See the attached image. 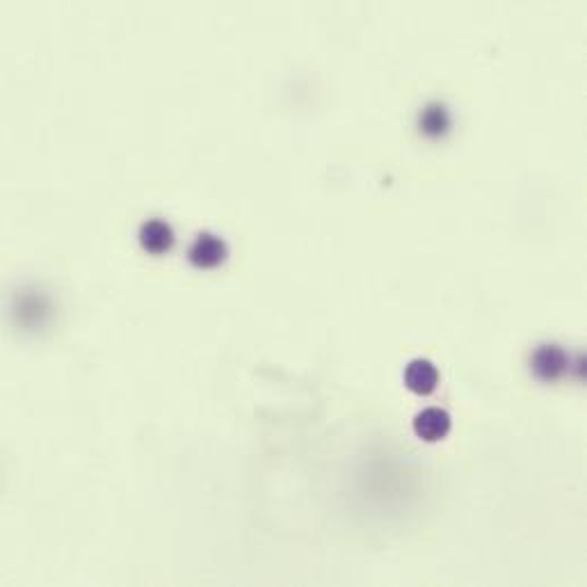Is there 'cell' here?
<instances>
[{
    "mask_svg": "<svg viewBox=\"0 0 587 587\" xmlns=\"http://www.w3.org/2000/svg\"><path fill=\"white\" fill-rule=\"evenodd\" d=\"M572 368V361L569 355L556 343H544L533 352L530 357V371L537 377V380L544 384H553L562 380Z\"/></svg>",
    "mask_w": 587,
    "mask_h": 587,
    "instance_id": "cell-1",
    "label": "cell"
},
{
    "mask_svg": "<svg viewBox=\"0 0 587 587\" xmlns=\"http://www.w3.org/2000/svg\"><path fill=\"white\" fill-rule=\"evenodd\" d=\"M450 414L439 407H428L414 418V432L423 441H441L448 437L450 432Z\"/></svg>",
    "mask_w": 587,
    "mask_h": 587,
    "instance_id": "cell-2",
    "label": "cell"
},
{
    "mask_svg": "<svg viewBox=\"0 0 587 587\" xmlns=\"http://www.w3.org/2000/svg\"><path fill=\"white\" fill-rule=\"evenodd\" d=\"M405 384L409 391L418 393V396H430V393L439 387L437 366L428 359H414L412 364L405 368Z\"/></svg>",
    "mask_w": 587,
    "mask_h": 587,
    "instance_id": "cell-3",
    "label": "cell"
}]
</instances>
